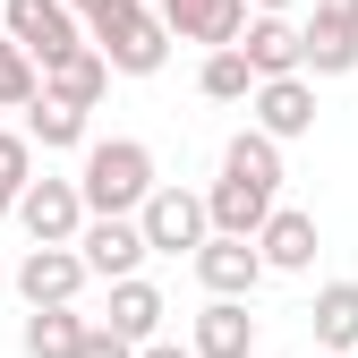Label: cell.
I'll return each mask as SVG.
<instances>
[{
	"label": "cell",
	"instance_id": "cell-1",
	"mask_svg": "<svg viewBox=\"0 0 358 358\" xmlns=\"http://www.w3.org/2000/svg\"><path fill=\"white\" fill-rule=\"evenodd\" d=\"M273 205H282V145L264 137V128H239V137L222 145V179L205 188V222L256 239V222L273 213Z\"/></svg>",
	"mask_w": 358,
	"mask_h": 358
},
{
	"label": "cell",
	"instance_id": "cell-2",
	"mask_svg": "<svg viewBox=\"0 0 358 358\" xmlns=\"http://www.w3.org/2000/svg\"><path fill=\"white\" fill-rule=\"evenodd\" d=\"M145 188H154V145H137V137H85V162H77L85 213H137Z\"/></svg>",
	"mask_w": 358,
	"mask_h": 358
},
{
	"label": "cell",
	"instance_id": "cell-3",
	"mask_svg": "<svg viewBox=\"0 0 358 358\" xmlns=\"http://www.w3.org/2000/svg\"><path fill=\"white\" fill-rule=\"evenodd\" d=\"M85 34H94V52L111 60V77H154V69L171 60V34H162V17L145 9V0H120V9H103Z\"/></svg>",
	"mask_w": 358,
	"mask_h": 358
},
{
	"label": "cell",
	"instance_id": "cell-4",
	"mask_svg": "<svg viewBox=\"0 0 358 358\" xmlns=\"http://www.w3.org/2000/svg\"><path fill=\"white\" fill-rule=\"evenodd\" d=\"M248 128H264L273 145H299V137H316V77H307V69L256 77V85H248Z\"/></svg>",
	"mask_w": 358,
	"mask_h": 358
},
{
	"label": "cell",
	"instance_id": "cell-5",
	"mask_svg": "<svg viewBox=\"0 0 358 358\" xmlns=\"http://www.w3.org/2000/svg\"><path fill=\"white\" fill-rule=\"evenodd\" d=\"M188 264H196L205 299H256V282H264V256H256V239H239V231H205V239L188 248Z\"/></svg>",
	"mask_w": 358,
	"mask_h": 358
},
{
	"label": "cell",
	"instance_id": "cell-6",
	"mask_svg": "<svg viewBox=\"0 0 358 358\" xmlns=\"http://www.w3.org/2000/svg\"><path fill=\"white\" fill-rule=\"evenodd\" d=\"M69 248L85 256V273H94V282H120V273H137V264L154 256L145 231H137V213H85Z\"/></svg>",
	"mask_w": 358,
	"mask_h": 358
},
{
	"label": "cell",
	"instance_id": "cell-7",
	"mask_svg": "<svg viewBox=\"0 0 358 358\" xmlns=\"http://www.w3.org/2000/svg\"><path fill=\"white\" fill-rule=\"evenodd\" d=\"M137 231H145L154 256H179V248H196L213 222H205V196H196V188H162V179H154L145 205H137Z\"/></svg>",
	"mask_w": 358,
	"mask_h": 358
},
{
	"label": "cell",
	"instance_id": "cell-8",
	"mask_svg": "<svg viewBox=\"0 0 358 358\" xmlns=\"http://www.w3.org/2000/svg\"><path fill=\"white\" fill-rule=\"evenodd\" d=\"M85 282H94V273H85V256H77L69 239H34V248L17 256V299H26V307H69Z\"/></svg>",
	"mask_w": 358,
	"mask_h": 358
},
{
	"label": "cell",
	"instance_id": "cell-9",
	"mask_svg": "<svg viewBox=\"0 0 358 358\" xmlns=\"http://www.w3.org/2000/svg\"><path fill=\"white\" fill-rule=\"evenodd\" d=\"M0 34H9L34 69H43V60H60L69 43H85L77 17H69V0H0Z\"/></svg>",
	"mask_w": 358,
	"mask_h": 358
},
{
	"label": "cell",
	"instance_id": "cell-10",
	"mask_svg": "<svg viewBox=\"0 0 358 358\" xmlns=\"http://www.w3.org/2000/svg\"><path fill=\"white\" fill-rule=\"evenodd\" d=\"M154 17H162L171 43H196V52H213V43H239L248 0H154Z\"/></svg>",
	"mask_w": 358,
	"mask_h": 358
},
{
	"label": "cell",
	"instance_id": "cell-11",
	"mask_svg": "<svg viewBox=\"0 0 358 358\" xmlns=\"http://www.w3.org/2000/svg\"><path fill=\"white\" fill-rule=\"evenodd\" d=\"M9 213H17V231H26V239H77L85 196H77V179H26Z\"/></svg>",
	"mask_w": 358,
	"mask_h": 358
},
{
	"label": "cell",
	"instance_id": "cell-12",
	"mask_svg": "<svg viewBox=\"0 0 358 358\" xmlns=\"http://www.w3.org/2000/svg\"><path fill=\"white\" fill-rule=\"evenodd\" d=\"M316 213L307 205H273L256 222V256H264V273H307V264H316Z\"/></svg>",
	"mask_w": 358,
	"mask_h": 358
},
{
	"label": "cell",
	"instance_id": "cell-13",
	"mask_svg": "<svg viewBox=\"0 0 358 358\" xmlns=\"http://www.w3.org/2000/svg\"><path fill=\"white\" fill-rule=\"evenodd\" d=\"M188 350H196V358H256V316H248V299H205L196 324H188Z\"/></svg>",
	"mask_w": 358,
	"mask_h": 358
},
{
	"label": "cell",
	"instance_id": "cell-14",
	"mask_svg": "<svg viewBox=\"0 0 358 358\" xmlns=\"http://www.w3.org/2000/svg\"><path fill=\"white\" fill-rule=\"evenodd\" d=\"M34 94H60V103H77V111H94L103 94H111V60L94 52V43H69L60 60H43V85Z\"/></svg>",
	"mask_w": 358,
	"mask_h": 358
},
{
	"label": "cell",
	"instance_id": "cell-15",
	"mask_svg": "<svg viewBox=\"0 0 358 358\" xmlns=\"http://www.w3.org/2000/svg\"><path fill=\"white\" fill-rule=\"evenodd\" d=\"M239 60H248L256 77H282V69H299V26H290L282 9H256V17L239 26Z\"/></svg>",
	"mask_w": 358,
	"mask_h": 358
},
{
	"label": "cell",
	"instance_id": "cell-16",
	"mask_svg": "<svg viewBox=\"0 0 358 358\" xmlns=\"http://www.w3.org/2000/svg\"><path fill=\"white\" fill-rule=\"evenodd\" d=\"M299 69L307 77H350L358 69V26H341V17L316 9V17L299 26Z\"/></svg>",
	"mask_w": 358,
	"mask_h": 358
},
{
	"label": "cell",
	"instance_id": "cell-17",
	"mask_svg": "<svg viewBox=\"0 0 358 358\" xmlns=\"http://www.w3.org/2000/svg\"><path fill=\"white\" fill-rule=\"evenodd\" d=\"M162 316H171V307H162V290H154L145 273H120V282H111V316H103V324H111L120 341H154Z\"/></svg>",
	"mask_w": 358,
	"mask_h": 358
},
{
	"label": "cell",
	"instance_id": "cell-18",
	"mask_svg": "<svg viewBox=\"0 0 358 358\" xmlns=\"http://www.w3.org/2000/svg\"><path fill=\"white\" fill-rule=\"evenodd\" d=\"M307 324H316V350H358V282H324Z\"/></svg>",
	"mask_w": 358,
	"mask_h": 358
},
{
	"label": "cell",
	"instance_id": "cell-19",
	"mask_svg": "<svg viewBox=\"0 0 358 358\" xmlns=\"http://www.w3.org/2000/svg\"><path fill=\"white\" fill-rule=\"evenodd\" d=\"M77 333H85L77 299H69V307H26V333H17V350H26V358H69V350H77Z\"/></svg>",
	"mask_w": 358,
	"mask_h": 358
},
{
	"label": "cell",
	"instance_id": "cell-20",
	"mask_svg": "<svg viewBox=\"0 0 358 358\" xmlns=\"http://www.w3.org/2000/svg\"><path fill=\"white\" fill-rule=\"evenodd\" d=\"M26 137H34L43 154H69V145H85V111L60 103V94H34V103H26Z\"/></svg>",
	"mask_w": 358,
	"mask_h": 358
},
{
	"label": "cell",
	"instance_id": "cell-21",
	"mask_svg": "<svg viewBox=\"0 0 358 358\" xmlns=\"http://www.w3.org/2000/svg\"><path fill=\"white\" fill-rule=\"evenodd\" d=\"M248 85H256V69L239 60V43H213L205 69H196V94L205 103H248Z\"/></svg>",
	"mask_w": 358,
	"mask_h": 358
},
{
	"label": "cell",
	"instance_id": "cell-22",
	"mask_svg": "<svg viewBox=\"0 0 358 358\" xmlns=\"http://www.w3.org/2000/svg\"><path fill=\"white\" fill-rule=\"evenodd\" d=\"M26 179H34V137H26V128H0V222H9V205H17Z\"/></svg>",
	"mask_w": 358,
	"mask_h": 358
},
{
	"label": "cell",
	"instance_id": "cell-23",
	"mask_svg": "<svg viewBox=\"0 0 358 358\" xmlns=\"http://www.w3.org/2000/svg\"><path fill=\"white\" fill-rule=\"evenodd\" d=\"M34 85H43V69L17 52L9 34H0V111H26V103H34Z\"/></svg>",
	"mask_w": 358,
	"mask_h": 358
},
{
	"label": "cell",
	"instance_id": "cell-24",
	"mask_svg": "<svg viewBox=\"0 0 358 358\" xmlns=\"http://www.w3.org/2000/svg\"><path fill=\"white\" fill-rule=\"evenodd\" d=\"M69 358H137V341H120V333H111V324H85V333H77V350H69Z\"/></svg>",
	"mask_w": 358,
	"mask_h": 358
},
{
	"label": "cell",
	"instance_id": "cell-25",
	"mask_svg": "<svg viewBox=\"0 0 358 358\" xmlns=\"http://www.w3.org/2000/svg\"><path fill=\"white\" fill-rule=\"evenodd\" d=\"M137 358H196V350H188V341H162V333H154V341H137Z\"/></svg>",
	"mask_w": 358,
	"mask_h": 358
},
{
	"label": "cell",
	"instance_id": "cell-26",
	"mask_svg": "<svg viewBox=\"0 0 358 358\" xmlns=\"http://www.w3.org/2000/svg\"><path fill=\"white\" fill-rule=\"evenodd\" d=\"M103 9H120V0H69V17H77V26H94Z\"/></svg>",
	"mask_w": 358,
	"mask_h": 358
},
{
	"label": "cell",
	"instance_id": "cell-27",
	"mask_svg": "<svg viewBox=\"0 0 358 358\" xmlns=\"http://www.w3.org/2000/svg\"><path fill=\"white\" fill-rule=\"evenodd\" d=\"M324 17H341V26H358V0H316Z\"/></svg>",
	"mask_w": 358,
	"mask_h": 358
},
{
	"label": "cell",
	"instance_id": "cell-28",
	"mask_svg": "<svg viewBox=\"0 0 358 358\" xmlns=\"http://www.w3.org/2000/svg\"><path fill=\"white\" fill-rule=\"evenodd\" d=\"M248 9H290V0H248Z\"/></svg>",
	"mask_w": 358,
	"mask_h": 358
},
{
	"label": "cell",
	"instance_id": "cell-29",
	"mask_svg": "<svg viewBox=\"0 0 358 358\" xmlns=\"http://www.w3.org/2000/svg\"><path fill=\"white\" fill-rule=\"evenodd\" d=\"M316 358H358V350H316Z\"/></svg>",
	"mask_w": 358,
	"mask_h": 358
}]
</instances>
